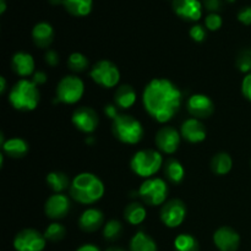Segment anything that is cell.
I'll return each instance as SVG.
<instances>
[{"label": "cell", "instance_id": "obj_39", "mask_svg": "<svg viewBox=\"0 0 251 251\" xmlns=\"http://www.w3.org/2000/svg\"><path fill=\"white\" fill-rule=\"evenodd\" d=\"M44 59H46V63L48 64L49 66H53V68H54V66L58 65L59 61H60L58 53H56L55 50H51V49H49V50L46 51Z\"/></svg>", "mask_w": 251, "mask_h": 251}, {"label": "cell", "instance_id": "obj_14", "mask_svg": "<svg viewBox=\"0 0 251 251\" xmlns=\"http://www.w3.org/2000/svg\"><path fill=\"white\" fill-rule=\"evenodd\" d=\"M173 11L178 17L188 22H196L202 16L203 5L201 0H173Z\"/></svg>", "mask_w": 251, "mask_h": 251}, {"label": "cell", "instance_id": "obj_4", "mask_svg": "<svg viewBox=\"0 0 251 251\" xmlns=\"http://www.w3.org/2000/svg\"><path fill=\"white\" fill-rule=\"evenodd\" d=\"M113 135L120 142L136 145L144 139L145 130L141 123L130 114H119L112 123Z\"/></svg>", "mask_w": 251, "mask_h": 251}, {"label": "cell", "instance_id": "obj_22", "mask_svg": "<svg viewBox=\"0 0 251 251\" xmlns=\"http://www.w3.org/2000/svg\"><path fill=\"white\" fill-rule=\"evenodd\" d=\"M1 149L4 151V153H6L11 158H22L29 151V146L27 144V141L21 139V137H11V139H7L1 145Z\"/></svg>", "mask_w": 251, "mask_h": 251}, {"label": "cell", "instance_id": "obj_25", "mask_svg": "<svg viewBox=\"0 0 251 251\" xmlns=\"http://www.w3.org/2000/svg\"><path fill=\"white\" fill-rule=\"evenodd\" d=\"M147 217V211L142 203L131 202L125 207L124 218L129 225L139 226L145 222Z\"/></svg>", "mask_w": 251, "mask_h": 251}, {"label": "cell", "instance_id": "obj_5", "mask_svg": "<svg viewBox=\"0 0 251 251\" xmlns=\"http://www.w3.org/2000/svg\"><path fill=\"white\" fill-rule=\"evenodd\" d=\"M163 166V157L157 150H140L130 159V168L141 178H153L154 174Z\"/></svg>", "mask_w": 251, "mask_h": 251}, {"label": "cell", "instance_id": "obj_16", "mask_svg": "<svg viewBox=\"0 0 251 251\" xmlns=\"http://www.w3.org/2000/svg\"><path fill=\"white\" fill-rule=\"evenodd\" d=\"M213 243L220 251H237L240 245V235L230 227H221L213 233Z\"/></svg>", "mask_w": 251, "mask_h": 251}, {"label": "cell", "instance_id": "obj_13", "mask_svg": "<svg viewBox=\"0 0 251 251\" xmlns=\"http://www.w3.org/2000/svg\"><path fill=\"white\" fill-rule=\"evenodd\" d=\"M186 108L188 112L196 119H207L215 112V103L208 96L203 93H196L189 97Z\"/></svg>", "mask_w": 251, "mask_h": 251}, {"label": "cell", "instance_id": "obj_9", "mask_svg": "<svg viewBox=\"0 0 251 251\" xmlns=\"http://www.w3.org/2000/svg\"><path fill=\"white\" fill-rule=\"evenodd\" d=\"M186 213L188 210L185 203L179 199H172L162 205L159 218L166 227L176 228L185 221Z\"/></svg>", "mask_w": 251, "mask_h": 251}, {"label": "cell", "instance_id": "obj_49", "mask_svg": "<svg viewBox=\"0 0 251 251\" xmlns=\"http://www.w3.org/2000/svg\"><path fill=\"white\" fill-rule=\"evenodd\" d=\"M250 166H251V162H250Z\"/></svg>", "mask_w": 251, "mask_h": 251}, {"label": "cell", "instance_id": "obj_27", "mask_svg": "<svg viewBox=\"0 0 251 251\" xmlns=\"http://www.w3.org/2000/svg\"><path fill=\"white\" fill-rule=\"evenodd\" d=\"M46 181L55 194H63V191L70 189L71 185V180L63 172H50L47 174Z\"/></svg>", "mask_w": 251, "mask_h": 251}, {"label": "cell", "instance_id": "obj_36", "mask_svg": "<svg viewBox=\"0 0 251 251\" xmlns=\"http://www.w3.org/2000/svg\"><path fill=\"white\" fill-rule=\"evenodd\" d=\"M238 21L242 22L245 26H250L251 25V6H244L239 10L237 15Z\"/></svg>", "mask_w": 251, "mask_h": 251}, {"label": "cell", "instance_id": "obj_40", "mask_svg": "<svg viewBox=\"0 0 251 251\" xmlns=\"http://www.w3.org/2000/svg\"><path fill=\"white\" fill-rule=\"evenodd\" d=\"M104 114H105V117H107V118L114 120L115 118L119 115V112H118V107L114 104V103H109V104H105L104 105Z\"/></svg>", "mask_w": 251, "mask_h": 251}, {"label": "cell", "instance_id": "obj_8", "mask_svg": "<svg viewBox=\"0 0 251 251\" xmlns=\"http://www.w3.org/2000/svg\"><path fill=\"white\" fill-rule=\"evenodd\" d=\"M90 76L95 83L103 88H113L119 83L120 71L114 63L100 60L91 68Z\"/></svg>", "mask_w": 251, "mask_h": 251}, {"label": "cell", "instance_id": "obj_21", "mask_svg": "<svg viewBox=\"0 0 251 251\" xmlns=\"http://www.w3.org/2000/svg\"><path fill=\"white\" fill-rule=\"evenodd\" d=\"M137 95L131 85H122L115 90L114 104L122 109H130L136 103Z\"/></svg>", "mask_w": 251, "mask_h": 251}, {"label": "cell", "instance_id": "obj_30", "mask_svg": "<svg viewBox=\"0 0 251 251\" xmlns=\"http://www.w3.org/2000/svg\"><path fill=\"white\" fill-rule=\"evenodd\" d=\"M88 65H90V61L85 54L75 51V53H71L69 55L68 66L74 73H82V71L87 70Z\"/></svg>", "mask_w": 251, "mask_h": 251}, {"label": "cell", "instance_id": "obj_28", "mask_svg": "<svg viewBox=\"0 0 251 251\" xmlns=\"http://www.w3.org/2000/svg\"><path fill=\"white\" fill-rule=\"evenodd\" d=\"M130 251H158L157 244L145 232H137L130 240Z\"/></svg>", "mask_w": 251, "mask_h": 251}, {"label": "cell", "instance_id": "obj_10", "mask_svg": "<svg viewBox=\"0 0 251 251\" xmlns=\"http://www.w3.org/2000/svg\"><path fill=\"white\" fill-rule=\"evenodd\" d=\"M47 239L44 234L33 228L20 230L14 239V248L16 251H43Z\"/></svg>", "mask_w": 251, "mask_h": 251}, {"label": "cell", "instance_id": "obj_2", "mask_svg": "<svg viewBox=\"0 0 251 251\" xmlns=\"http://www.w3.org/2000/svg\"><path fill=\"white\" fill-rule=\"evenodd\" d=\"M104 195V184L96 174L83 172L71 180L70 196L78 203L92 205Z\"/></svg>", "mask_w": 251, "mask_h": 251}, {"label": "cell", "instance_id": "obj_29", "mask_svg": "<svg viewBox=\"0 0 251 251\" xmlns=\"http://www.w3.org/2000/svg\"><path fill=\"white\" fill-rule=\"evenodd\" d=\"M174 250L176 251H199L200 245H199L198 239L194 235L183 233L179 234L174 239Z\"/></svg>", "mask_w": 251, "mask_h": 251}, {"label": "cell", "instance_id": "obj_33", "mask_svg": "<svg viewBox=\"0 0 251 251\" xmlns=\"http://www.w3.org/2000/svg\"><path fill=\"white\" fill-rule=\"evenodd\" d=\"M235 65L239 69L240 73L249 74L251 73V50L250 49H243L237 56Z\"/></svg>", "mask_w": 251, "mask_h": 251}, {"label": "cell", "instance_id": "obj_17", "mask_svg": "<svg viewBox=\"0 0 251 251\" xmlns=\"http://www.w3.org/2000/svg\"><path fill=\"white\" fill-rule=\"evenodd\" d=\"M180 135L185 141L190 144H200L206 140L207 129L200 119L189 118L181 124Z\"/></svg>", "mask_w": 251, "mask_h": 251}, {"label": "cell", "instance_id": "obj_24", "mask_svg": "<svg viewBox=\"0 0 251 251\" xmlns=\"http://www.w3.org/2000/svg\"><path fill=\"white\" fill-rule=\"evenodd\" d=\"M63 6L73 16L85 17L92 11L93 0H63Z\"/></svg>", "mask_w": 251, "mask_h": 251}, {"label": "cell", "instance_id": "obj_46", "mask_svg": "<svg viewBox=\"0 0 251 251\" xmlns=\"http://www.w3.org/2000/svg\"><path fill=\"white\" fill-rule=\"evenodd\" d=\"M53 5H58V4H63V0H49Z\"/></svg>", "mask_w": 251, "mask_h": 251}, {"label": "cell", "instance_id": "obj_37", "mask_svg": "<svg viewBox=\"0 0 251 251\" xmlns=\"http://www.w3.org/2000/svg\"><path fill=\"white\" fill-rule=\"evenodd\" d=\"M242 93L245 100L251 102V73L247 74L242 81Z\"/></svg>", "mask_w": 251, "mask_h": 251}, {"label": "cell", "instance_id": "obj_15", "mask_svg": "<svg viewBox=\"0 0 251 251\" xmlns=\"http://www.w3.org/2000/svg\"><path fill=\"white\" fill-rule=\"evenodd\" d=\"M71 201L65 194H53L49 196L44 205V212L47 217L51 220H61L70 212Z\"/></svg>", "mask_w": 251, "mask_h": 251}, {"label": "cell", "instance_id": "obj_3", "mask_svg": "<svg viewBox=\"0 0 251 251\" xmlns=\"http://www.w3.org/2000/svg\"><path fill=\"white\" fill-rule=\"evenodd\" d=\"M41 100V92L38 86L32 80L21 78L11 87L9 93V102L20 112L34 110Z\"/></svg>", "mask_w": 251, "mask_h": 251}, {"label": "cell", "instance_id": "obj_12", "mask_svg": "<svg viewBox=\"0 0 251 251\" xmlns=\"http://www.w3.org/2000/svg\"><path fill=\"white\" fill-rule=\"evenodd\" d=\"M180 140L181 135L176 127L162 126L157 131L154 142H156V146L159 150V152L166 154H173L178 151Z\"/></svg>", "mask_w": 251, "mask_h": 251}, {"label": "cell", "instance_id": "obj_18", "mask_svg": "<svg viewBox=\"0 0 251 251\" xmlns=\"http://www.w3.org/2000/svg\"><path fill=\"white\" fill-rule=\"evenodd\" d=\"M104 222V215L100 210L96 207H90L81 213L78 218V227L83 232L92 233L100 229Z\"/></svg>", "mask_w": 251, "mask_h": 251}, {"label": "cell", "instance_id": "obj_23", "mask_svg": "<svg viewBox=\"0 0 251 251\" xmlns=\"http://www.w3.org/2000/svg\"><path fill=\"white\" fill-rule=\"evenodd\" d=\"M164 176L172 184H180L185 176V169L183 164L176 158H168L163 164Z\"/></svg>", "mask_w": 251, "mask_h": 251}, {"label": "cell", "instance_id": "obj_31", "mask_svg": "<svg viewBox=\"0 0 251 251\" xmlns=\"http://www.w3.org/2000/svg\"><path fill=\"white\" fill-rule=\"evenodd\" d=\"M123 233V225L118 220L108 221L103 228V237L108 242H114L119 239Z\"/></svg>", "mask_w": 251, "mask_h": 251}, {"label": "cell", "instance_id": "obj_1", "mask_svg": "<svg viewBox=\"0 0 251 251\" xmlns=\"http://www.w3.org/2000/svg\"><path fill=\"white\" fill-rule=\"evenodd\" d=\"M145 110L152 119L164 124L176 117L183 103V93L168 78H153L142 92Z\"/></svg>", "mask_w": 251, "mask_h": 251}, {"label": "cell", "instance_id": "obj_26", "mask_svg": "<svg viewBox=\"0 0 251 251\" xmlns=\"http://www.w3.org/2000/svg\"><path fill=\"white\" fill-rule=\"evenodd\" d=\"M233 168V159L227 152H220L211 159V169L216 176H227Z\"/></svg>", "mask_w": 251, "mask_h": 251}, {"label": "cell", "instance_id": "obj_7", "mask_svg": "<svg viewBox=\"0 0 251 251\" xmlns=\"http://www.w3.org/2000/svg\"><path fill=\"white\" fill-rule=\"evenodd\" d=\"M137 194L149 206H161L167 201L168 185L162 178H149L141 184Z\"/></svg>", "mask_w": 251, "mask_h": 251}, {"label": "cell", "instance_id": "obj_42", "mask_svg": "<svg viewBox=\"0 0 251 251\" xmlns=\"http://www.w3.org/2000/svg\"><path fill=\"white\" fill-rule=\"evenodd\" d=\"M76 251H100V249L95 244H83L80 248H77Z\"/></svg>", "mask_w": 251, "mask_h": 251}, {"label": "cell", "instance_id": "obj_45", "mask_svg": "<svg viewBox=\"0 0 251 251\" xmlns=\"http://www.w3.org/2000/svg\"><path fill=\"white\" fill-rule=\"evenodd\" d=\"M93 142H95V137L93 136H88L87 139H86V144L93 145Z\"/></svg>", "mask_w": 251, "mask_h": 251}, {"label": "cell", "instance_id": "obj_47", "mask_svg": "<svg viewBox=\"0 0 251 251\" xmlns=\"http://www.w3.org/2000/svg\"><path fill=\"white\" fill-rule=\"evenodd\" d=\"M107 251H125L124 249H120V248H109Z\"/></svg>", "mask_w": 251, "mask_h": 251}, {"label": "cell", "instance_id": "obj_11", "mask_svg": "<svg viewBox=\"0 0 251 251\" xmlns=\"http://www.w3.org/2000/svg\"><path fill=\"white\" fill-rule=\"evenodd\" d=\"M71 123L78 131L83 132V134H92L98 127L100 118L92 108L83 105V107H78L74 110L73 115H71Z\"/></svg>", "mask_w": 251, "mask_h": 251}, {"label": "cell", "instance_id": "obj_48", "mask_svg": "<svg viewBox=\"0 0 251 251\" xmlns=\"http://www.w3.org/2000/svg\"><path fill=\"white\" fill-rule=\"evenodd\" d=\"M226 1H228V2H230V4H232V2H234L235 0H226Z\"/></svg>", "mask_w": 251, "mask_h": 251}, {"label": "cell", "instance_id": "obj_32", "mask_svg": "<svg viewBox=\"0 0 251 251\" xmlns=\"http://www.w3.org/2000/svg\"><path fill=\"white\" fill-rule=\"evenodd\" d=\"M43 234L46 237V239L49 240V242H60V240H63L65 238L66 229L60 223L53 222L47 227L46 232Z\"/></svg>", "mask_w": 251, "mask_h": 251}, {"label": "cell", "instance_id": "obj_6", "mask_svg": "<svg viewBox=\"0 0 251 251\" xmlns=\"http://www.w3.org/2000/svg\"><path fill=\"white\" fill-rule=\"evenodd\" d=\"M85 93V83L75 75L64 76L55 90V102L64 104H75Z\"/></svg>", "mask_w": 251, "mask_h": 251}, {"label": "cell", "instance_id": "obj_19", "mask_svg": "<svg viewBox=\"0 0 251 251\" xmlns=\"http://www.w3.org/2000/svg\"><path fill=\"white\" fill-rule=\"evenodd\" d=\"M11 68L16 75L21 77H27L34 74V64L33 56L26 51H17L14 54L11 59Z\"/></svg>", "mask_w": 251, "mask_h": 251}, {"label": "cell", "instance_id": "obj_20", "mask_svg": "<svg viewBox=\"0 0 251 251\" xmlns=\"http://www.w3.org/2000/svg\"><path fill=\"white\" fill-rule=\"evenodd\" d=\"M32 39L38 48H48L54 39V29L49 22H38L32 29Z\"/></svg>", "mask_w": 251, "mask_h": 251}, {"label": "cell", "instance_id": "obj_35", "mask_svg": "<svg viewBox=\"0 0 251 251\" xmlns=\"http://www.w3.org/2000/svg\"><path fill=\"white\" fill-rule=\"evenodd\" d=\"M189 34H190L191 39L194 42H196V43L203 42L206 39V36H207L205 27L201 26V25H194L190 28V31H189Z\"/></svg>", "mask_w": 251, "mask_h": 251}, {"label": "cell", "instance_id": "obj_43", "mask_svg": "<svg viewBox=\"0 0 251 251\" xmlns=\"http://www.w3.org/2000/svg\"><path fill=\"white\" fill-rule=\"evenodd\" d=\"M5 91H6V78L4 76H0V93L4 95Z\"/></svg>", "mask_w": 251, "mask_h": 251}, {"label": "cell", "instance_id": "obj_34", "mask_svg": "<svg viewBox=\"0 0 251 251\" xmlns=\"http://www.w3.org/2000/svg\"><path fill=\"white\" fill-rule=\"evenodd\" d=\"M223 20L220 14L217 12H211L206 16L205 19V26L208 31H218L222 27Z\"/></svg>", "mask_w": 251, "mask_h": 251}, {"label": "cell", "instance_id": "obj_38", "mask_svg": "<svg viewBox=\"0 0 251 251\" xmlns=\"http://www.w3.org/2000/svg\"><path fill=\"white\" fill-rule=\"evenodd\" d=\"M203 5V9L211 12H218L222 7V0H201Z\"/></svg>", "mask_w": 251, "mask_h": 251}, {"label": "cell", "instance_id": "obj_44", "mask_svg": "<svg viewBox=\"0 0 251 251\" xmlns=\"http://www.w3.org/2000/svg\"><path fill=\"white\" fill-rule=\"evenodd\" d=\"M6 10V1L5 0H0V14H4Z\"/></svg>", "mask_w": 251, "mask_h": 251}, {"label": "cell", "instance_id": "obj_41", "mask_svg": "<svg viewBox=\"0 0 251 251\" xmlns=\"http://www.w3.org/2000/svg\"><path fill=\"white\" fill-rule=\"evenodd\" d=\"M32 81H33L37 86L44 85V83L47 82V74L44 73V71H36V73L33 74Z\"/></svg>", "mask_w": 251, "mask_h": 251}]
</instances>
